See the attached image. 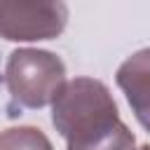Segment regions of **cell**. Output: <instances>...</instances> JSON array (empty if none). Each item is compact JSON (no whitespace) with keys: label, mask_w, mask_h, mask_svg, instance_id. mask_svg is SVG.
Instances as JSON below:
<instances>
[{"label":"cell","mask_w":150,"mask_h":150,"mask_svg":"<svg viewBox=\"0 0 150 150\" xmlns=\"http://www.w3.org/2000/svg\"><path fill=\"white\" fill-rule=\"evenodd\" d=\"M52 122L68 150H134L136 143L110 89L94 77L66 80L52 101Z\"/></svg>","instance_id":"1"},{"label":"cell","mask_w":150,"mask_h":150,"mask_svg":"<svg viewBox=\"0 0 150 150\" xmlns=\"http://www.w3.org/2000/svg\"><path fill=\"white\" fill-rule=\"evenodd\" d=\"M0 150H54V148L42 129L26 124L0 131Z\"/></svg>","instance_id":"5"},{"label":"cell","mask_w":150,"mask_h":150,"mask_svg":"<svg viewBox=\"0 0 150 150\" xmlns=\"http://www.w3.org/2000/svg\"><path fill=\"white\" fill-rule=\"evenodd\" d=\"M9 96L23 108H45L66 84L63 61L47 49H14L5 66Z\"/></svg>","instance_id":"2"},{"label":"cell","mask_w":150,"mask_h":150,"mask_svg":"<svg viewBox=\"0 0 150 150\" xmlns=\"http://www.w3.org/2000/svg\"><path fill=\"white\" fill-rule=\"evenodd\" d=\"M68 21L63 2L0 0V38L9 42H35L61 35Z\"/></svg>","instance_id":"3"},{"label":"cell","mask_w":150,"mask_h":150,"mask_svg":"<svg viewBox=\"0 0 150 150\" xmlns=\"http://www.w3.org/2000/svg\"><path fill=\"white\" fill-rule=\"evenodd\" d=\"M136 150H150V145H141V148H136Z\"/></svg>","instance_id":"6"},{"label":"cell","mask_w":150,"mask_h":150,"mask_svg":"<svg viewBox=\"0 0 150 150\" xmlns=\"http://www.w3.org/2000/svg\"><path fill=\"white\" fill-rule=\"evenodd\" d=\"M117 87L124 91L136 120L150 134V47L134 52L117 68Z\"/></svg>","instance_id":"4"}]
</instances>
